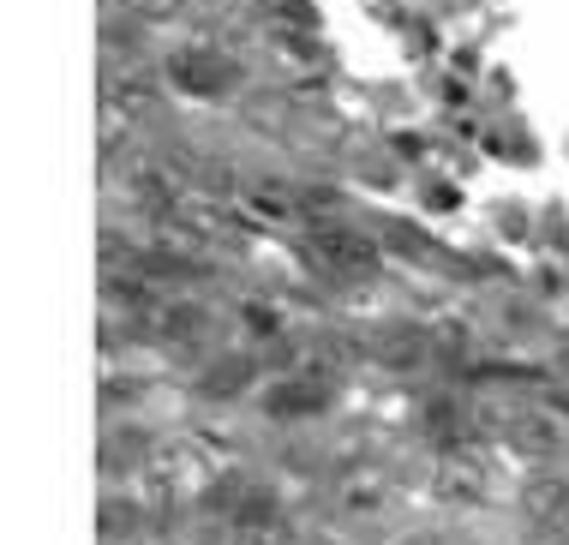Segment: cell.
I'll return each instance as SVG.
<instances>
[{
    "mask_svg": "<svg viewBox=\"0 0 569 545\" xmlns=\"http://www.w3.org/2000/svg\"><path fill=\"white\" fill-rule=\"evenodd\" d=\"M306 252H312L318 270L342 276V283H366V276H378V240L348 222H312L306 234Z\"/></svg>",
    "mask_w": 569,
    "mask_h": 545,
    "instance_id": "6da1fadb",
    "label": "cell"
},
{
    "mask_svg": "<svg viewBox=\"0 0 569 545\" xmlns=\"http://www.w3.org/2000/svg\"><path fill=\"white\" fill-rule=\"evenodd\" d=\"M168 78H174V90H187V97H228V90L240 85V67L228 60L222 49H204V42H187L174 60H168Z\"/></svg>",
    "mask_w": 569,
    "mask_h": 545,
    "instance_id": "7a4b0ae2",
    "label": "cell"
},
{
    "mask_svg": "<svg viewBox=\"0 0 569 545\" xmlns=\"http://www.w3.org/2000/svg\"><path fill=\"white\" fill-rule=\"evenodd\" d=\"M228 545H295V522L264 492H240L228 509Z\"/></svg>",
    "mask_w": 569,
    "mask_h": 545,
    "instance_id": "3957f363",
    "label": "cell"
},
{
    "mask_svg": "<svg viewBox=\"0 0 569 545\" xmlns=\"http://www.w3.org/2000/svg\"><path fill=\"white\" fill-rule=\"evenodd\" d=\"M432 492H438V504H450V509H480L491 497V467L473 456V449H450V456L432 467Z\"/></svg>",
    "mask_w": 569,
    "mask_h": 545,
    "instance_id": "277c9868",
    "label": "cell"
},
{
    "mask_svg": "<svg viewBox=\"0 0 569 545\" xmlns=\"http://www.w3.org/2000/svg\"><path fill=\"white\" fill-rule=\"evenodd\" d=\"M330 408V384L318 371H288L264 389V414L270 419H318Z\"/></svg>",
    "mask_w": 569,
    "mask_h": 545,
    "instance_id": "5b68a950",
    "label": "cell"
},
{
    "mask_svg": "<svg viewBox=\"0 0 569 545\" xmlns=\"http://www.w3.org/2000/svg\"><path fill=\"white\" fill-rule=\"evenodd\" d=\"M390 497H396V486H390L383 467H348V474L336 479V509H342V516H383Z\"/></svg>",
    "mask_w": 569,
    "mask_h": 545,
    "instance_id": "8992f818",
    "label": "cell"
},
{
    "mask_svg": "<svg viewBox=\"0 0 569 545\" xmlns=\"http://www.w3.org/2000/svg\"><path fill=\"white\" fill-rule=\"evenodd\" d=\"M503 438H510V449H521V456L546 462V456H558L563 432H558V419H551V414H516L510 426H503Z\"/></svg>",
    "mask_w": 569,
    "mask_h": 545,
    "instance_id": "52a82bcc",
    "label": "cell"
},
{
    "mask_svg": "<svg viewBox=\"0 0 569 545\" xmlns=\"http://www.w3.org/2000/svg\"><path fill=\"white\" fill-rule=\"evenodd\" d=\"M150 330H157L162 341H198L210 330V311L198 300H168V306L150 311Z\"/></svg>",
    "mask_w": 569,
    "mask_h": 545,
    "instance_id": "ba28073f",
    "label": "cell"
},
{
    "mask_svg": "<svg viewBox=\"0 0 569 545\" xmlns=\"http://www.w3.org/2000/svg\"><path fill=\"white\" fill-rule=\"evenodd\" d=\"M563 504H569V479L563 474H540V479L521 486V516H528V527H546Z\"/></svg>",
    "mask_w": 569,
    "mask_h": 545,
    "instance_id": "9c48e42d",
    "label": "cell"
},
{
    "mask_svg": "<svg viewBox=\"0 0 569 545\" xmlns=\"http://www.w3.org/2000/svg\"><path fill=\"white\" fill-rule=\"evenodd\" d=\"M378 354H383L390 366H413V360H426V336L402 324V330H390V336H383V348H378Z\"/></svg>",
    "mask_w": 569,
    "mask_h": 545,
    "instance_id": "30bf717a",
    "label": "cell"
},
{
    "mask_svg": "<svg viewBox=\"0 0 569 545\" xmlns=\"http://www.w3.org/2000/svg\"><path fill=\"white\" fill-rule=\"evenodd\" d=\"M246 378H252V360H222V366H210L204 389H210V396H234Z\"/></svg>",
    "mask_w": 569,
    "mask_h": 545,
    "instance_id": "8fae6325",
    "label": "cell"
},
{
    "mask_svg": "<svg viewBox=\"0 0 569 545\" xmlns=\"http://www.w3.org/2000/svg\"><path fill=\"white\" fill-rule=\"evenodd\" d=\"M120 7H127L132 19H174L180 0H120Z\"/></svg>",
    "mask_w": 569,
    "mask_h": 545,
    "instance_id": "7c38bea8",
    "label": "cell"
},
{
    "mask_svg": "<svg viewBox=\"0 0 569 545\" xmlns=\"http://www.w3.org/2000/svg\"><path fill=\"white\" fill-rule=\"evenodd\" d=\"M246 324H252L258 336H276V330H282V318H276L270 306H246Z\"/></svg>",
    "mask_w": 569,
    "mask_h": 545,
    "instance_id": "4fadbf2b",
    "label": "cell"
},
{
    "mask_svg": "<svg viewBox=\"0 0 569 545\" xmlns=\"http://www.w3.org/2000/svg\"><path fill=\"white\" fill-rule=\"evenodd\" d=\"M396 545H443V539H438V534H402Z\"/></svg>",
    "mask_w": 569,
    "mask_h": 545,
    "instance_id": "5bb4252c",
    "label": "cell"
}]
</instances>
